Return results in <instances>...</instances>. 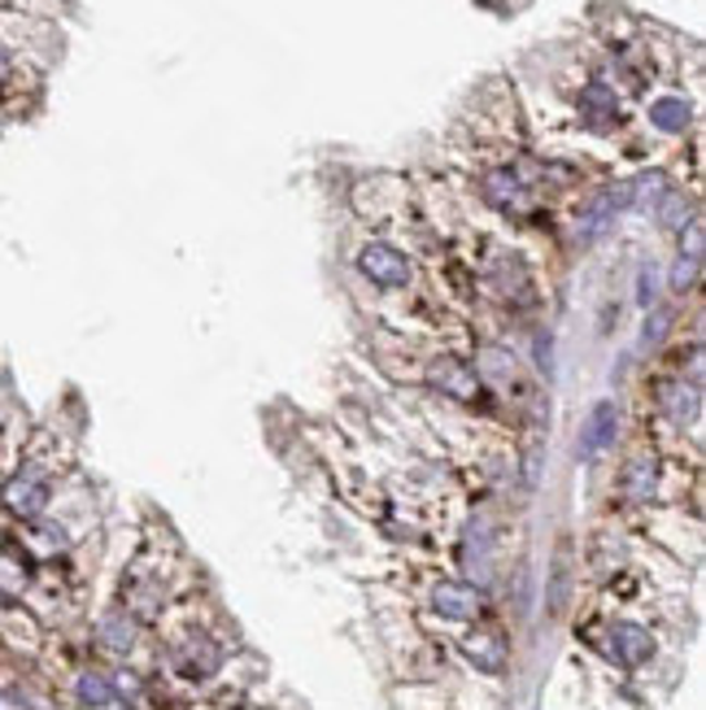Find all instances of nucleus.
<instances>
[{"label":"nucleus","instance_id":"obj_1","mask_svg":"<svg viewBox=\"0 0 706 710\" xmlns=\"http://www.w3.org/2000/svg\"><path fill=\"white\" fill-rule=\"evenodd\" d=\"M427 379H432V388H440L445 397H454V401H480V375H476V366L471 362H463V357L445 354L436 357L432 366H427Z\"/></svg>","mask_w":706,"mask_h":710},{"label":"nucleus","instance_id":"obj_2","mask_svg":"<svg viewBox=\"0 0 706 710\" xmlns=\"http://www.w3.org/2000/svg\"><path fill=\"white\" fill-rule=\"evenodd\" d=\"M357 271L371 280V284L380 288H406L411 284V262H406V253L402 249H393V244H366L362 253H357Z\"/></svg>","mask_w":706,"mask_h":710},{"label":"nucleus","instance_id":"obj_3","mask_svg":"<svg viewBox=\"0 0 706 710\" xmlns=\"http://www.w3.org/2000/svg\"><path fill=\"white\" fill-rule=\"evenodd\" d=\"M432 610H436L440 619L467 624V619H480V615H485V593H480L476 584H467V580H440V584L432 588Z\"/></svg>","mask_w":706,"mask_h":710},{"label":"nucleus","instance_id":"obj_4","mask_svg":"<svg viewBox=\"0 0 706 710\" xmlns=\"http://www.w3.org/2000/svg\"><path fill=\"white\" fill-rule=\"evenodd\" d=\"M49 493H53L49 476H44L40 467H22V471L4 484V505H9L18 519H40V510L49 505Z\"/></svg>","mask_w":706,"mask_h":710},{"label":"nucleus","instance_id":"obj_5","mask_svg":"<svg viewBox=\"0 0 706 710\" xmlns=\"http://www.w3.org/2000/svg\"><path fill=\"white\" fill-rule=\"evenodd\" d=\"M606 645H611V658L620 667H645L654 658V637L645 628H636V624H611Z\"/></svg>","mask_w":706,"mask_h":710},{"label":"nucleus","instance_id":"obj_6","mask_svg":"<svg viewBox=\"0 0 706 710\" xmlns=\"http://www.w3.org/2000/svg\"><path fill=\"white\" fill-rule=\"evenodd\" d=\"M615 431H620V410L611 401H598L584 424V436H580V458H598L602 449H611Z\"/></svg>","mask_w":706,"mask_h":710},{"label":"nucleus","instance_id":"obj_7","mask_svg":"<svg viewBox=\"0 0 706 710\" xmlns=\"http://www.w3.org/2000/svg\"><path fill=\"white\" fill-rule=\"evenodd\" d=\"M175 662H179V671L184 676H193V680H206V676H214L218 671V662H222V654L214 649L206 637H193L179 654H175Z\"/></svg>","mask_w":706,"mask_h":710},{"label":"nucleus","instance_id":"obj_8","mask_svg":"<svg viewBox=\"0 0 706 710\" xmlns=\"http://www.w3.org/2000/svg\"><path fill=\"white\" fill-rule=\"evenodd\" d=\"M74 698H79V707L105 710V707H114L118 685H114L110 676H101V671H83V676L74 680Z\"/></svg>","mask_w":706,"mask_h":710},{"label":"nucleus","instance_id":"obj_9","mask_svg":"<svg viewBox=\"0 0 706 710\" xmlns=\"http://www.w3.org/2000/svg\"><path fill=\"white\" fill-rule=\"evenodd\" d=\"M463 649H467V658H471L476 667H485V671H501V667H506V640L497 637V633H476V637L463 640Z\"/></svg>","mask_w":706,"mask_h":710},{"label":"nucleus","instance_id":"obj_10","mask_svg":"<svg viewBox=\"0 0 706 710\" xmlns=\"http://www.w3.org/2000/svg\"><path fill=\"white\" fill-rule=\"evenodd\" d=\"M663 406H667V415H672L676 424H694V419H698V406H703V397H698V384H685V379H676V384L663 393Z\"/></svg>","mask_w":706,"mask_h":710},{"label":"nucleus","instance_id":"obj_11","mask_svg":"<svg viewBox=\"0 0 706 710\" xmlns=\"http://www.w3.org/2000/svg\"><path fill=\"white\" fill-rule=\"evenodd\" d=\"M485 197L501 206V210H510V206H519V197H523V184H519V175L510 170V166H501V170H489L485 175Z\"/></svg>","mask_w":706,"mask_h":710},{"label":"nucleus","instance_id":"obj_12","mask_svg":"<svg viewBox=\"0 0 706 710\" xmlns=\"http://www.w3.org/2000/svg\"><path fill=\"white\" fill-rule=\"evenodd\" d=\"M650 123H654L658 132H685V127H689V101H681V96H658V101L650 105Z\"/></svg>","mask_w":706,"mask_h":710},{"label":"nucleus","instance_id":"obj_13","mask_svg":"<svg viewBox=\"0 0 706 710\" xmlns=\"http://www.w3.org/2000/svg\"><path fill=\"white\" fill-rule=\"evenodd\" d=\"M101 645L110 649V654H127L132 649V640H136V624H132V615H123V610H114V615H105L101 619Z\"/></svg>","mask_w":706,"mask_h":710},{"label":"nucleus","instance_id":"obj_14","mask_svg":"<svg viewBox=\"0 0 706 710\" xmlns=\"http://www.w3.org/2000/svg\"><path fill=\"white\" fill-rule=\"evenodd\" d=\"M580 105H584V114H589L598 127L615 118V92H611V87H602V83H589V87L580 92Z\"/></svg>","mask_w":706,"mask_h":710},{"label":"nucleus","instance_id":"obj_15","mask_svg":"<svg viewBox=\"0 0 706 710\" xmlns=\"http://www.w3.org/2000/svg\"><path fill=\"white\" fill-rule=\"evenodd\" d=\"M624 493L633 501H650L654 493V458H633L624 471Z\"/></svg>","mask_w":706,"mask_h":710},{"label":"nucleus","instance_id":"obj_16","mask_svg":"<svg viewBox=\"0 0 706 710\" xmlns=\"http://www.w3.org/2000/svg\"><path fill=\"white\" fill-rule=\"evenodd\" d=\"M567 575H571V563H567V550H559V558H554V580H550V615H563Z\"/></svg>","mask_w":706,"mask_h":710},{"label":"nucleus","instance_id":"obj_17","mask_svg":"<svg viewBox=\"0 0 706 710\" xmlns=\"http://www.w3.org/2000/svg\"><path fill=\"white\" fill-rule=\"evenodd\" d=\"M698 267H703V258H676V271H672V292H689L694 280H698Z\"/></svg>","mask_w":706,"mask_h":710},{"label":"nucleus","instance_id":"obj_18","mask_svg":"<svg viewBox=\"0 0 706 710\" xmlns=\"http://www.w3.org/2000/svg\"><path fill=\"white\" fill-rule=\"evenodd\" d=\"M667 327H672V314H667V310H654V314H645V327H641V345H658Z\"/></svg>","mask_w":706,"mask_h":710},{"label":"nucleus","instance_id":"obj_19","mask_svg":"<svg viewBox=\"0 0 706 710\" xmlns=\"http://www.w3.org/2000/svg\"><path fill=\"white\" fill-rule=\"evenodd\" d=\"M681 218H685V201H681L676 192H667V201H663V222H667V227H681Z\"/></svg>","mask_w":706,"mask_h":710},{"label":"nucleus","instance_id":"obj_20","mask_svg":"<svg viewBox=\"0 0 706 710\" xmlns=\"http://www.w3.org/2000/svg\"><path fill=\"white\" fill-rule=\"evenodd\" d=\"M636 301H641V305L654 301V275H650V271H641V280H636Z\"/></svg>","mask_w":706,"mask_h":710},{"label":"nucleus","instance_id":"obj_21","mask_svg":"<svg viewBox=\"0 0 706 710\" xmlns=\"http://www.w3.org/2000/svg\"><path fill=\"white\" fill-rule=\"evenodd\" d=\"M0 710H31L18 693H0Z\"/></svg>","mask_w":706,"mask_h":710},{"label":"nucleus","instance_id":"obj_22","mask_svg":"<svg viewBox=\"0 0 706 710\" xmlns=\"http://www.w3.org/2000/svg\"><path fill=\"white\" fill-rule=\"evenodd\" d=\"M9 74H13V58H9V53H4V49H0V83H4V79H9Z\"/></svg>","mask_w":706,"mask_h":710}]
</instances>
